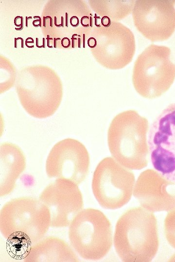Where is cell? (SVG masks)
I'll return each instance as SVG.
<instances>
[{"instance_id": "33", "label": "cell", "mask_w": 175, "mask_h": 262, "mask_svg": "<svg viewBox=\"0 0 175 262\" xmlns=\"http://www.w3.org/2000/svg\"><path fill=\"white\" fill-rule=\"evenodd\" d=\"M15 30H17V31H21L23 29V24L21 25V26L20 27V28H16L15 27Z\"/></svg>"}, {"instance_id": "3", "label": "cell", "mask_w": 175, "mask_h": 262, "mask_svg": "<svg viewBox=\"0 0 175 262\" xmlns=\"http://www.w3.org/2000/svg\"><path fill=\"white\" fill-rule=\"evenodd\" d=\"M50 227V211L39 198H15L4 204L0 211L1 234L8 241L24 247L43 238Z\"/></svg>"}, {"instance_id": "5", "label": "cell", "mask_w": 175, "mask_h": 262, "mask_svg": "<svg viewBox=\"0 0 175 262\" xmlns=\"http://www.w3.org/2000/svg\"><path fill=\"white\" fill-rule=\"evenodd\" d=\"M68 235L75 251L88 260L102 259L112 246L111 223L102 212L95 209L80 212L69 225Z\"/></svg>"}, {"instance_id": "13", "label": "cell", "mask_w": 175, "mask_h": 262, "mask_svg": "<svg viewBox=\"0 0 175 262\" xmlns=\"http://www.w3.org/2000/svg\"><path fill=\"white\" fill-rule=\"evenodd\" d=\"M26 167V159L16 145L3 143L0 146V196L10 194Z\"/></svg>"}, {"instance_id": "31", "label": "cell", "mask_w": 175, "mask_h": 262, "mask_svg": "<svg viewBox=\"0 0 175 262\" xmlns=\"http://www.w3.org/2000/svg\"><path fill=\"white\" fill-rule=\"evenodd\" d=\"M35 40H36L35 46H36L37 48H42V46H39V45H38V38H36Z\"/></svg>"}, {"instance_id": "34", "label": "cell", "mask_w": 175, "mask_h": 262, "mask_svg": "<svg viewBox=\"0 0 175 262\" xmlns=\"http://www.w3.org/2000/svg\"><path fill=\"white\" fill-rule=\"evenodd\" d=\"M17 38H14V42H15V44H14V47L15 48H17Z\"/></svg>"}, {"instance_id": "4", "label": "cell", "mask_w": 175, "mask_h": 262, "mask_svg": "<svg viewBox=\"0 0 175 262\" xmlns=\"http://www.w3.org/2000/svg\"><path fill=\"white\" fill-rule=\"evenodd\" d=\"M166 46L151 44L135 61L132 82L136 92L149 99L158 98L171 86L175 79V64Z\"/></svg>"}, {"instance_id": "11", "label": "cell", "mask_w": 175, "mask_h": 262, "mask_svg": "<svg viewBox=\"0 0 175 262\" xmlns=\"http://www.w3.org/2000/svg\"><path fill=\"white\" fill-rule=\"evenodd\" d=\"M133 195L141 207L151 212L175 208V183L153 169H146L140 174Z\"/></svg>"}, {"instance_id": "12", "label": "cell", "mask_w": 175, "mask_h": 262, "mask_svg": "<svg viewBox=\"0 0 175 262\" xmlns=\"http://www.w3.org/2000/svg\"><path fill=\"white\" fill-rule=\"evenodd\" d=\"M25 262H76L79 258L75 250L63 240L48 236L23 249Z\"/></svg>"}, {"instance_id": "9", "label": "cell", "mask_w": 175, "mask_h": 262, "mask_svg": "<svg viewBox=\"0 0 175 262\" xmlns=\"http://www.w3.org/2000/svg\"><path fill=\"white\" fill-rule=\"evenodd\" d=\"M89 164L85 146L77 140L67 138L51 149L46 160V171L50 178L68 180L79 185L87 176Z\"/></svg>"}, {"instance_id": "27", "label": "cell", "mask_w": 175, "mask_h": 262, "mask_svg": "<svg viewBox=\"0 0 175 262\" xmlns=\"http://www.w3.org/2000/svg\"><path fill=\"white\" fill-rule=\"evenodd\" d=\"M54 25L57 27H61V24H59L58 25L57 24V17L56 16H54Z\"/></svg>"}, {"instance_id": "26", "label": "cell", "mask_w": 175, "mask_h": 262, "mask_svg": "<svg viewBox=\"0 0 175 262\" xmlns=\"http://www.w3.org/2000/svg\"><path fill=\"white\" fill-rule=\"evenodd\" d=\"M25 18H26V19H25V25H26V27H28V19H32V17L31 16H28V17L26 16Z\"/></svg>"}, {"instance_id": "29", "label": "cell", "mask_w": 175, "mask_h": 262, "mask_svg": "<svg viewBox=\"0 0 175 262\" xmlns=\"http://www.w3.org/2000/svg\"><path fill=\"white\" fill-rule=\"evenodd\" d=\"M46 19L47 18H46V16H43V26H44V27H46Z\"/></svg>"}, {"instance_id": "6", "label": "cell", "mask_w": 175, "mask_h": 262, "mask_svg": "<svg viewBox=\"0 0 175 262\" xmlns=\"http://www.w3.org/2000/svg\"><path fill=\"white\" fill-rule=\"evenodd\" d=\"M135 178L129 169L107 157L97 165L93 175V194L101 206L108 210L119 209L131 199Z\"/></svg>"}, {"instance_id": "30", "label": "cell", "mask_w": 175, "mask_h": 262, "mask_svg": "<svg viewBox=\"0 0 175 262\" xmlns=\"http://www.w3.org/2000/svg\"><path fill=\"white\" fill-rule=\"evenodd\" d=\"M18 39H20L21 40V47L22 48H24V40L21 37H18Z\"/></svg>"}, {"instance_id": "28", "label": "cell", "mask_w": 175, "mask_h": 262, "mask_svg": "<svg viewBox=\"0 0 175 262\" xmlns=\"http://www.w3.org/2000/svg\"><path fill=\"white\" fill-rule=\"evenodd\" d=\"M81 41H82L81 38L80 37H78V47L79 48H81Z\"/></svg>"}, {"instance_id": "1", "label": "cell", "mask_w": 175, "mask_h": 262, "mask_svg": "<svg viewBox=\"0 0 175 262\" xmlns=\"http://www.w3.org/2000/svg\"><path fill=\"white\" fill-rule=\"evenodd\" d=\"M113 242L116 252L122 261H151L159 246L156 216L142 207L128 210L117 222Z\"/></svg>"}, {"instance_id": "35", "label": "cell", "mask_w": 175, "mask_h": 262, "mask_svg": "<svg viewBox=\"0 0 175 262\" xmlns=\"http://www.w3.org/2000/svg\"><path fill=\"white\" fill-rule=\"evenodd\" d=\"M42 48H45V38H43V45Z\"/></svg>"}, {"instance_id": "16", "label": "cell", "mask_w": 175, "mask_h": 262, "mask_svg": "<svg viewBox=\"0 0 175 262\" xmlns=\"http://www.w3.org/2000/svg\"><path fill=\"white\" fill-rule=\"evenodd\" d=\"M14 24L17 28H20L23 24V18L21 16H17L14 20Z\"/></svg>"}, {"instance_id": "19", "label": "cell", "mask_w": 175, "mask_h": 262, "mask_svg": "<svg viewBox=\"0 0 175 262\" xmlns=\"http://www.w3.org/2000/svg\"><path fill=\"white\" fill-rule=\"evenodd\" d=\"M75 36H78L79 37L81 38V35H79V34H75V33L72 34V35L71 36V47L72 48H75V46H74V40H78V38H75Z\"/></svg>"}, {"instance_id": "20", "label": "cell", "mask_w": 175, "mask_h": 262, "mask_svg": "<svg viewBox=\"0 0 175 262\" xmlns=\"http://www.w3.org/2000/svg\"><path fill=\"white\" fill-rule=\"evenodd\" d=\"M34 43V40L32 37H28L25 40V45L27 47L29 48V46L28 44Z\"/></svg>"}, {"instance_id": "23", "label": "cell", "mask_w": 175, "mask_h": 262, "mask_svg": "<svg viewBox=\"0 0 175 262\" xmlns=\"http://www.w3.org/2000/svg\"><path fill=\"white\" fill-rule=\"evenodd\" d=\"M68 13H66L65 14V25L66 27H68Z\"/></svg>"}, {"instance_id": "17", "label": "cell", "mask_w": 175, "mask_h": 262, "mask_svg": "<svg viewBox=\"0 0 175 262\" xmlns=\"http://www.w3.org/2000/svg\"><path fill=\"white\" fill-rule=\"evenodd\" d=\"M61 43L62 46L64 48H68L71 45L70 39L67 37L63 38Z\"/></svg>"}, {"instance_id": "24", "label": "cell", "mask_w": 175, "mask_h": 262, "mask_svg": "<svg viewBox=\"0 0 175 262\" xmlns=\"http://www.w3.org/2000/svg\"><path fill=\"white\" fill-rule=\"evenodd\" d=\"M61 38H53V40H54V42H53V47L54 48H56V41L58 40H60Z\"/></svg>"}, {"instance_id": "15", "label": "cell", "mask_w": 175, "mask_h": 262, "mask_svg": "<svg viewBox=\"0 0 175 262\" xmlns=\"http://www.w3.org/2000/svg\"><path fill=\"white\" fill-rule=\"evenodd\" d=\"M70 24L73 27H77L79 26L80 23V21L79 19V18L78 16H72L70 18Z\"/></svg>"}, {"instance_id": "22", "label": "cell", "mask_w": 175, "mask_h": 262, "mask_svg": "<svg viewBox=\"0 0 175 262\" xmlns=\"http://www.w3.org/2000/svg\"><path fill=\"white\" fill-rule=\"evenodd\" d=\"M83 47L84 48H86V34L84 33L83 34Z\"/></svg>"}, {"instance_id": "7", "label": "cell", "mask_w": 175, "mask_h": 262, "mask_svg": "<svg viewBox=\"0 0 175 262\" xmlns=\"http://www.w3.org/2000/svg\"><path fill=\"white\" fill-rule=\"evenodd\" d=\"M148 143L155 169L175 183V103L167 106L151 124Z\"/></svg>"}, {"instance_id": "10", "label": "cell", "mask_w": 175, "mask_h": 262, "mask_svg": "<svg viewBox=\"0 0 175 262\" xmlns=\"http://www.w3.org/2000/svg\"><path fill=\"white\" fill-rule=\"evenodd\" d=\"M39 199L50 211L52 228L69 226L84 208L82 194L78 185L66 179H56L49 184L40 193Z\"/></svg>"}, {"instance_id": "8", "label": "cell", "mask_w": 175, "mask_h": 262, "mask_svg": "<svg viewBox=\"0 0 175 262\" xmlns=\"http://www.w3.org/2000/svg\"><path fill=\"white\" fill-rule=\"evenodd\" d=\"M132 14L137 30L152 42L166 40L175 31V0H136Z\"/></svg>"}, {"instance_id": "18", "label": "cell", "mask_w": 175, "mask_h": 262, "mask_svg": "<svg viewBox=\"0 0 175 262\" xmlns=\"http://www.w3.org/2000/svg\"><path fill=\"white\" fill-rule=\"evenodd\" d=\"M34 18H37L38 19H35L33 21V25L35 27H42L41 18L39 16H34Z\"/></svg>"}, {"instance_id": "14", "label": "cell", "mask_w": 175, "mask_h": 262, "mask_svg": "<svg viewBox=\"0 0 175 262\" xmlns=\"http://www.w3.org/2000/svg\"><path fill=\"white\" fill-rule=\"evenodd\" d=\"M164 230L167 242L175 249V208L167 213L164 222Z\"/></svg>"}, {"instance_id": "32", "label": "cell", "mask_w": 175, "mask_h": 262, "mask_svg": "<svg viewBox=\"0 0 175 262\" xmlns=\"http://www.w3.org/2000/svg\"><path fill=\"white\" fill-rule=\"evenodd\" d=\"M61 26L62 27H64V17L62 16L61 17Z\"/></svg>"}, {"instance_id": "25", "label": "cell", "mask_w": 175, "mask_h": 262, "mask_svg": "<svg viewBox=\"0 0 175 262\" xmlns=\"http://www.w3.org/2000/svg\"><path fill=\"white\" fill-rule=\"evenodd\" d=\"M46 18L47 19V18H50V26H51V27H52V21H53V19L52 18V17L49 16H46Z\"/></svg>"}, {"instance_id": "2", "label": "cell", "mask_w": 175, "mask_h": 262, "mask_svg": "<svg viewBox=\"0 0 175 262\" xmlns=\"http://www.w3.org/2000/svg\"><path fill=\"white\" fill-rule=\"evenodd\" d=\"M148 120L135 110L116 115L107 131V144L112 157L120 164L132 170H140L149 162L147 141Z\"/></svg>"}, {"instance_id": "21", "label": "cell", "mask_w": 175, "mask_h": 262, "mask_svg": "<svg viewBox=\"0 0 175 262\" xmlns=\"http://www.w3.org/2000/svg\"><path fill=\"white\" fill-rule=\"evenodd\" d=\"M53 39V38H50L49 35H47V38H46V40H47V46L48 47H49V48H53V46H50V40H52Z\"/></svg>"}]
</instances>
